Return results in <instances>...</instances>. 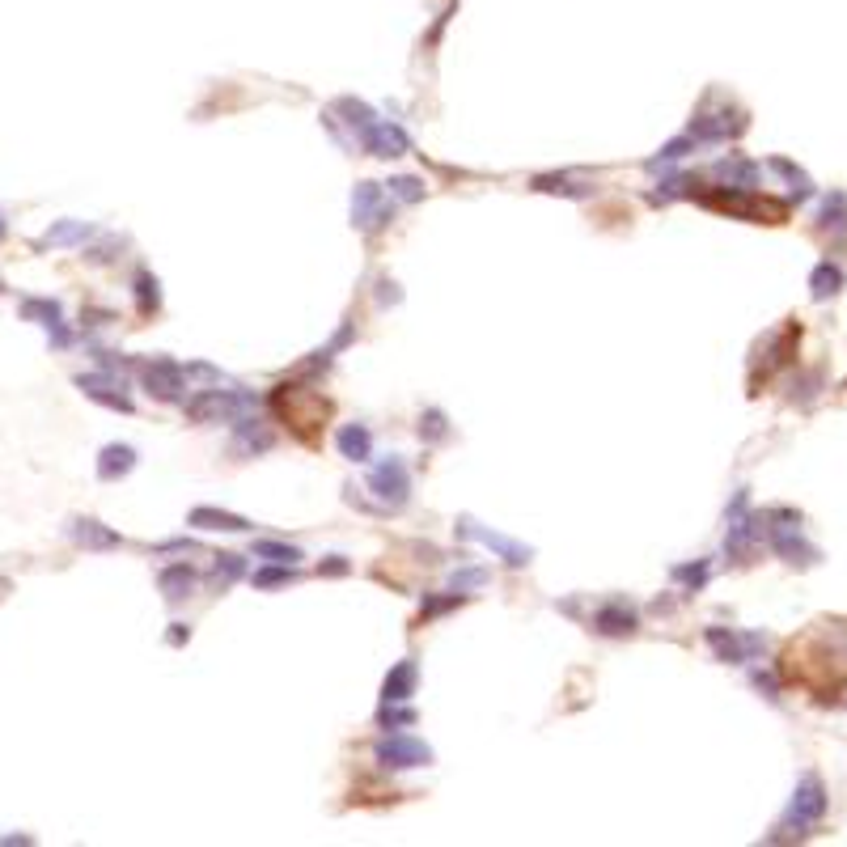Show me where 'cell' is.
Instances as JSON below:
<instances>
[{"instance_id": "cell-8", "label": "cell", "mask_w": 847, "mask_h": 847, "mask_svg": "<svg viewBox=\"0 0 847 847\" xmlns=\"http://www.w3.org/2000/svg\"><path fill=\"white\" fill-rule=\"evenodd\" d=\"M136 466V454L128 445H106L102 449V462H98V475L102 479H119V475H128Z\"/></svg>"}, {"instance_id": "cell-14", "label": "cell", "mask_w": 847, "mask_h": 847, "mask_svg": "<svg viewBox=\"0 0 847 847\" xmlns=\"http://www.w3.org/2000/svg\"><path fill=\"white\" fill-rule=\"evenodd\" d=\"M339 449H344L352 462H365L369 458V432L365 428H344L339 432Z\"/></svg>"}, {"instance_id": "cell-16", "label": "cell", "mask_w": 847, "mask_h": 847, "mask_svg": "<svg viewBox=\"0 0 847 847\" xmlns=\"http://www.w3.org/2000/svg\"><path fill=\"white\" fill-rule=\"evenodd\" d=\"M77 538H81V543H89V547H115L119 543L115 534L98 530V521H77Z\"/></svg>"}, {"instance_id": "cell-7", "label": "cell", "mask_w": 847, "mask_h": 847, "mask_svg": "<svg viewBox=\"0 0 847 847\" xmlns=\"http://www.w3.org/2000/svg\"><path fill=\"white\" fill-rule=\"evenodd\" d=\"M144 386L157 390L161 399H178V390H183V369L170 365V360H157V365L144 369Z\"/></svg>"}, {"instance_id": "cell-18", "label": "cell", "mask_w": 847, "mask_h": 847, "mask_svg": "<svg viewBox=\"0 0 847 847\" xmlns=\"http://www.w3.org/2000/svg\"><path fill=\"white\" fill-rule=\"evenodd\" d=\"M85 233H89V229H81V225H60V229H51L43 242H47V246H60V242H77V238H85Z\"/></svg>"}, {"instance_id": "cell-11", "label": "cell", "mask_w": 847, "mask_h": 847, "mask_svg": "<svg viewBox=\"0 0 847 847\" xmlns=\"http://www.w3.org/2000/svg\"><path fill=\"white\" fill-rule=\"evenodd\" d=\"M191 585H195V576H191L187 568H170V572H161V589H166V598H170V602H183L187 593H191Z\"/></svg>"}, {"instance_id": "cell-17", "label": "cell", "mask_w": 847, "mask_h": 847, "mask_svg": "<svg viewBox=\"0 0 847 847\" xmlns=\"http://www.w3.org/2000/svg\"><path fill=\"white\" fill-rule=\"evenodd\" d=\"M191 521H212L208 530H246L242 517H229V513H212V509H195Z\"/></svg>"}, {"instance_id": "cell-5", "label": "cell", "mask_w": 847, "mask_h": 847, "mask_svg": "<svg viewBox=\"0 0 847 847\" xmlns=\"http://www.w3.org/2000/svg\"><path fill=\"white\" fill-rule=\"evenodd\" d=\"M352 212H356V221L365 225V229H377V225H386V221H390V212L382 208V187H373V183H365V187L356 191Z\"/></svg>"}, {"instance_id": "cell-19", "label": "cell", "mask_w": 847, "mask_h": 847, "mask_svg": "<svg viewBox=\"0 0 847 847\" xmlns=\"http://www.w3.org/2000/svg\"><path fill=\"white\" fill-rule=\"evenodd\" d=\"M255 555H272V560H284V564L301 560V555H297L293 547H280V543H259V547H255Z\"/></svg>"}, {"instance_id": "cell-3", "label": "cell", "mask_w": 847, "mask_h": 847, "mask_svg": "<svg viewBox=\"0 0 847 847\" xmlns=\"http://www.w3.org/2000/svg\"><path fill=\"white\" fill-rule=\"evenodd\" d=\"M822 814H826L822 784H818V780H805V788L797 792V801H792V809H788V826H797V831H805V826H814Z\"/></svg>"}, {"instance_id": "cell-6", "label": "cell", "mask_w": 847, "mask_h": 847, "mask_svg": "<svg viewBox=\"0 0 847 847\" xmlns=\"http://www.w3.org/2000/svg\"><path fill=\"white\" fill-rule=\"evenodd\" d=\"M373 492L382 496V500H390V504H403L407 500V471H403V462H382V466H377Z\"/></svg>"}, {"instance_id": "cell-21", "label": "cell", "mask_w": 847, "mask_h": 847, "mask_svg": "<svg viewBox=\"0 0 847 847\" xmlns=\"http://www.w3.org/2000/svg\"><path fill=\"white\" fill-rule=\"evenodd\" d=\"M276 581H288V572H263L259 585H276Z\"/></svg>"}, {"instance_id": "cell-10", "label": "cell", "mask_w": 847, "mask_h": 847, "mask_svg": "<svg viewBox=\"0 0 847 847\" xmlns=\"http://www.w3.org/2000/svg\"><path fill=\"white\" fill-rule=\"evenodd\" d=\"M22 314L26 318H43V327H56V344H68V335L60 331V305L56 301H26Z\"/></svg>"}, {"instance_id": "cell-13", "label": "cell", "mask_w": 847, "mask_h": 847, "mask_svg": "<svg viewBox=\"0 0 847 847\" xmlns=\"http://www.w3.org/2000/svg\"><path fill=\"white\" fill-rule=\"evenodd\" d=\"M598 627H602V632H610V636L632 632V627H636V615H632V610H623V606H606L602 615H598Z\"/></svg>"}, {"instance_id": "cell-12", "label": "cell", "mask_w": 847, "mask_h": 847, "mask_svg": "<svg viewBox=\"0 0 847 847\" xmlns=\"http://www.w3.org/2000/svg\"><path fill=\"white\" fill-rule=\"evenodd\" d=\"M411 682H416V665H411V661H403L399 670H394V674L386 678V699H390V704H399V699H407Z\"/></svg>"}, {"instance_id": "cell-9", "label": "cell", "mask_w": 847, "mask_h": 847, "mask_svg": "<svg viewBox=\"0 0 847 847\" xmlns=\"http://www.w3.org/2000/svg\"><path fill=\"white\" fill-rule=\"evenodd\" d=\"M81 390L89 394V399H98L106 407H119V411H128V394H115V382H102V377H81Z\"/></svg>"}, {"instance_id": "cell-20", "label": "cell", "mask_w": 847, "mask_h": 847, "mask_svg": "<svg viewBox=\"0 0 847 847\" xmlns=\"http://www.w3.org/2000/svg\"><path fill=\"white\" fill-rule=\"evenodd\" d=\"M394 187H399V195H403V200H416V195H420V183H416V178H399V183H394Z\"/></svg>"}, {"instance_id": "cell-4", "label": "cell", "mask_w": 847, "mask_h": 847, "mask_svg": "<svg viewBox=\"0 0 847 847\" xmlns=\"http://www.w3.org/2000/svg\"><path fill=\"white\" fill-rule=\"evenodd\" d=\"M377 759H382L386 767H424L432 759V750L420 746V742H407V737H394V742L377 746Z\"/></svg>"}, {"instance_id": "cell-22", "label": "cell", "mask_w": 847, "mask_h": 847, "mask_svg": "<svg viewBox=\"0 0 847 847\" xmlns=\"http://www.w3.org/2000/svg\"><path fill=\"white\" fill-rule=\"evenodd\" d=\"M0 238H5V225H0Z\"/></svg>"}, {"instance_id": "cell-2", "label": "cell", "mask_w": 847, "mask_h": 847, "mask_svg": "<svg viewBox=\"0 0 847 847\" xmlns=\"http://www.w3.org/2000/svg\"><path fill=\"white\" fill-rule=\"evenodd\" d=\"M708 208H720V212H733V216H746V221H767V225H784L788 221V204L780 200H767V195H699Z\"/></svg>"}, {"instance_id": "cell-15", "label": "cell", "mask_w": 847, "mask_h": 847, "mask_svg": "<svg viewBox=\"0 0 847 847\" xmlns=\"http://www.w3.org/2000/svg\"><path fill=\"white\" fill-rule=\"evenodd\" d=\"M809 284H814V297L822 301V297H835V293H839V284H843V276H839V267H831V263H822V267H818V272H814V280H809Z\"/></svg>"}, {"instance_id": "cell-1", "label": "cell", "mask_w": 847, "mask_h": 847, "mask_svg": "<svg viewBox=\"0 0 847 847\" xmlns=\"http://www.w3.org/2000/svg\"><path fill=\"white\" fill-rule=\"evenodd\" d=\"M780 674L818 699L835 695L847 682V619H818L797 640H788Z\"/></svg>"}]
</instances>
